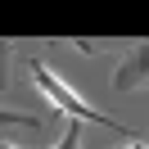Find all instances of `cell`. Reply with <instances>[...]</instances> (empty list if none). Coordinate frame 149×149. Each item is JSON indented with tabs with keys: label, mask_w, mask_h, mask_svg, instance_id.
Returning <instances> with one entry per match:
<instances>
[{
	"label": "cell",
	"mask_w": 149,
	"mask_h": 149,
	"mask_svg": "<svg viewBox=\"0 0 149 149\" xmlns=\"http://www.w3.org/2000/svg\"><path fill=\"white\" fill-rule=\"evenodd\" d=\"M27 77H32V86H36V91L45 95V100L54 104L63 118H72V122H100V127H122V122H113L109 113H100L91 100H86V95H77L72 86H68L63 77H59L54 68L45 63V59H36V54H32V59H27Z\"/></svg>",
	"instance_id": "6da1fadb"
},
{
	"label": "cell",
	"mask_w": 149,
	"mask_h": 149,
	"mask_svg": "<svg viewBox=\"0 0 149 149\" xmlns=\"http://www.w3.org/2000/svg\"><path fill=\"white\" fill-rule=\"evenodd\" d=\"M140 86H149V36L136 41V45H127L122 63L113 68V91L118 95H131V91H140Z\"/></svg>",
	"instance_id": "7a4b0ae2"
},
{
	"label": "cell",
	"mask_w": 149,
	"mask_h": 149,
	"mask_svg": "<svg viewBox=\"0 0 149 149\" xmlns=\"http://www.w3.org/2000/svg\"><path fill=\"white\" fill-rule=\"evenodd\" d=\"M0 127H27V131H41L45 122L36 113H14V109H0Z\"/></svg>",
	"instance_id": "3957f363"
},
{
	"label": "cell",
	"mask_w": 149,
	"mask_h": 149,
	"mask_svg": "<svg viewBox=\"0 0 149 149\" xmlns=\"http://www.w3.org/2000/svg\"><path fill=\"white\" fill-rule=\"evenodd\" d=\"M50 149H81V122L68 118V127H63V136H59V145H50Z\"/></svg>",
	"instance_id": "277c9868"
},
{
	"label": "cell",
	"mask_w": 149,
	"mask_h": 149,
	"mask_svg": "<svg viewBox=\"0 0 149 149\" xmlns=\"http://www.w3.org/2000/svg\"><path fill=\"white\" fill-rule=\"evenodd\" d=\"M14 54H18V50H14V41H0V91L9 86V68H14Z\"/></svg>",
	"instance_id": "5b68a950"
},
{
	"label": "cell",
	"mask_w": 149,
	"mask_h": 149,
	"mask_svg": "<svg viewBox=\"0 0 149 149\" xmlns=\"http://www.w3.org/2000/svg\"><path fill=\"white\" fill-rule=\"evenodd\" d=\"M72 50H81V54H95V50H100V41H72Z\"/></svg>",
	"instance_id": "8992f818"
},
{
	"label": "cell",
	"mask_w": 149,
	"mask_h": 149,
	"mask_svg": "<svg viewBox=\"0 0 149 149\" xmlns=\"http://www.w3.org/2000/svg\"><path fill=\"white\" fill-rule=\"evenodd\" d=\"M122 149H149V145H145V140H131V145H122Z\"/></svg>",
	"instance_id": "52a82bcc"
},
{
	"label": "cell",
	"mask_w": 149,
	"mask_h": 149,
	"mask_svg": "<svg viewBox=\"0 0 149 149\" xmlns=\"http://www.w3.org/2000/svg\"><path fill=\"white\" fill-rule=\"evenodd\" d=\"M0 149H14V145H5V140H0Z\"/></svg>",
	"instance_id": "ba28073f"
}]
</instances>
